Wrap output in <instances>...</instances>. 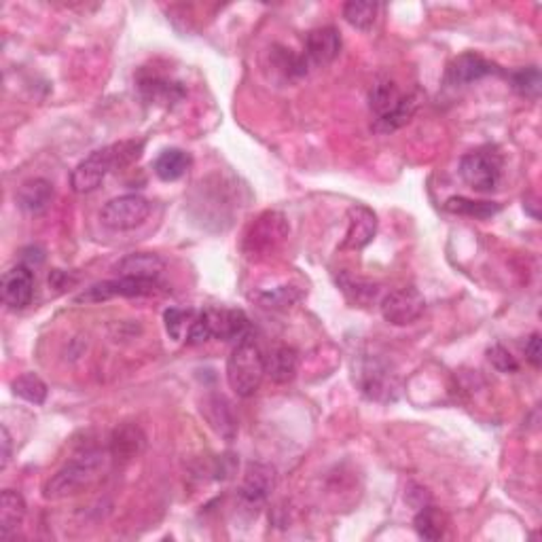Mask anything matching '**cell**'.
<instances>
[{
  "mask_svg": "<svg viewBox=\"0 0 542 542\" xmlns=\"http://www.w3.org/2000/svg\"><path fill=\"white\" fill-rule=\"evenodd\" d=\"M143 151V140H126V143H117L94 151L87 160H83L72 169L70 186L77 193H92L104 183V178L109 177L112 169L132 166L134 161H138Z\"/></svg>",
  "mask_w": 542,
  "mask_h": 542,
  "instance_id": "6da1fadb",
  "label": "cell"
},
{
  "mask_svg": "<svg viewBox=\"0 0 542 542\" xmlns=\"http://www.w3.org/2000/svg\"><path fill=\"white\" fill-rule=\"evenodd\" d=\"M106 456L100 449H87L83 454L72 457L64 468H60L53 477L45 485L43 496L47 500H62L68 496H75L83 488L98 479L102 468H104Z\"/></svg>",
  "mask_w": 542,
  "mask_h": 542,
  "instance_id": "7a4b0ae2",
  "label": "cell"
},
{
  "mask_svg": "<svg viewBox=\"0 0 542 542\" xmlns=\"http://www.w3.org/2000/svg\"><path fill=\"white\" fill-rule=\"evenodd\" d=\"M265 377V356L252 337L235 343L227 358V382L237 397L248 398L257 392Z\"/></svg>",
  "mask_w": 542,
  "mask_h": 542,
  "instance_id": "3957f363",
  "label": "cell"
},
{
  "mask_svg": "<svg viewBox=\"0 0 542 542\" xmlns=\"http://www.w3.org/2000/svg\"><path fill=\"white\" fill-rule=\"evenodd\" d=\"M356 380H358L360 392L366 398L377 400V403H390L398 397V380L390 366L377 356H365L356 366Z\"/></svg>",
  "mask_w": 542,
  "mask_h": 542,
  "instance_id": "277c9868",
  "label": "cell"
},
{
  "mask_svg": "<svg viewBox=\"0 0 542 542\" xmlns=\"http://www.w3.org/2000/svg\"><path fill=\"white\" fill-rule=\"evenodd\" d=\"M460 178L479 193H489V191L498 189L502 178L500 155L491 149L468 152L460 161Z\"/></svg>",
  "mask_w": 542,
  "mask_h": 542,
  "instance_id": "5b68a950",
  "label": "cell"
},
{
  "mask_svg": "<svg viewBox=\"0 0 542 542\" xmlns=\"http://www.w3.org/2000/svg\"><path fill=\"white\" fill-rule=\"evenodd\" d=\"M151 214V203L143 195L115 197L102 208L100 220L112 231H132L144 223Z\"/></svg>",
  "mask_w": 542,
  "mask_h": 542,
  "instance_id": "8992f818",
  "label": "cell"
},
{
  "mask_svg": "<svg viewBox=\"0 0 542 542\" xmlns=\"http://www.w3.org/2000/svg\"><path fill=\"white\" fill-rule=\"evenodd\" d=\"M160 288V280H140V278H123L98 282L89 286L77 297V303H102L115 297H149L155 295Z\"/></svg>",
  "mask_w": 542,
  "mask_h": 542,
  "instance_id": "52a82bcc",
  "label": "cell"
},
{
  "mask_svg": "<svg viewBox=\"0 0 542 542\" xmlns=\"http://www.w3.org/2000/svg\"><path fill=\"white\" fill-rule=\"evenodd\" d=\"M382 316L383 320L390 322L394 326H406L414 324L415 320H420V316L426 309V299L422 297V292L414 286L397 288L390 295L383 297L382 301Z\"/></svg>",
  "mask_w": 542,
  "mask_h": 542,
  "instance_id": "ba28073f",
  "label": "cell"
},
{
  "mask_svg": "<svg viewBox=\"0 0 542 542\" xmlns=\"http://www.w3.org/2000/svg\"><path fill=\"white\" fill-rule=\"evenodd\" d=\"M0 295L11 309H24L34 297V274L28 265H15L0 280Z\"/></svg>",
  "mask_w": 542,
  "mask_h": 542,
  "instance_id": "9c48e42d",
  "label": "cell"
},
{
  "mask_svg": "<svg viewBox=\"0 0 542 542\" xmlns=\"http://www.w3.org/2000/svg\"><path fill=\"white\" fill-rule=\"evenodd\" d=\"M212 339L223 341H242L250 335V320L240 309H203Z\"/></svg>",
  "mask_w": 542,
  "mask_h": 542,
  "instance_id": "30bf717a",
  "label": "cell"
},
{
  "mask_svg": "<svg viewBox=\"0 0 542 542\" xmlns=\"http://www.w3.org/2000/svg\"><path fill=\"white\" fill-rule=\"evenodd\" d=\"M275 488V471L269 464L250 462L244 471V479L240 485V500L248 506H259L269 498L271 489Z\"/></svg>",
  "mask_w": 542,
  "mask_h": 542,
  "instance_id": "8fae6325",
  "label": "cell"
},
{
  "mask_svg": "<svg viewBox=\"0 0 542 542\" xmlns=\"http://www.w3.org/2000/svg\"><path fill=\"white\" fill-rule=\"evenodd\" d=\"M377 234V217L371 208L356 203L348 210V231L341 250H363Z\"/></svg>",
  "mask_w": 542,
  "mask_h": 542,
  "instance_id": "7c38bea8",
  "label": "cell"
},
{
  "mask_svg": "<svg viewBox=\"0 0 542 542\" xmlns=\"http://www.w3.org/2000/svg\"><path fill=\"white\" fill-rule=\"evenodd\" d=\"M339 51H341V37H339L337 28H316V30L308 34L305 58H308V62H312L314 66L331 64L339 55Z\"/></svg>",
  "mask_w": 542,
  "mask_h": 542,
  "instance_id": "4fadbf2b",
  "label": "cell"
},
{
  "mask_svg": "<svg viewBox=\"0 0 542 542\" xmlns=\"http://www.w3.org/2000/svg\"><path fill=\"white\" fill-rule=\"evenodd\" d=\"M496 66L479 53H462L448 68L449 85H468L494 75Z\"/></svg>",
  "mask_w": 542,
  "mask_h": 542,
  "instance_id": "5bb4252c",
  "label": "cell"
},
{
  "mask_svg": "<svg viewBox=\"0 0 542 542\" xmlns=\"http://www.w3.org/2000/svg\"><path fill=\"white\" fill-rule=\"evenodd\" d=\"M163 267H166L163 259L152 252H132L115 265L119 275L140 280H160Z\"/></svg>",
  "mask_w": 542,
  "mask_h": 542,
  "instance_id": "9a60e30c",
  "label": "cell"
},
{
  "mask_svg": "<svg viewBox=\"0 0 542 542\" xmlns=\"http://www.w3.org/2000/svg\"><path fill=\"white\" fill-rule=\"evenodd\" d=\"M53 185L45 178H30L17 189V206L26 214H43L53 201Z\"/></svg>",
  "mask_w": 542,
  "mask_h": 542,
  "instance_id": "2e32d148",
  "label": "cell"
},
{
  "mask_svg": "<svg viewBox=\"0 0 542 542\" xmlns=\"http://www.w3.org/2000/svg\"><path fill=\"white\" fill-rule=\"evenodd\" d=\"M299 369V354L295 348L278 346L265 356V373L275 383H288L295 380Z\"/></svg>",
  "mask_w": 542,
  "mask_h": 542,
  "instance_id": "e0dca14e",
  "label": "cell"
},
{
  "mask_svg": "<svg viewBox=\"0 0 542 542\" xmlns=\"http://www.w3.org/2000/svg\"><path fill=\"white\" fill-rule=\"evenodd\" d=\"M417 106H420V95H417V94H406V95H403V98L398 100V104L394 106L392 111L386 112V115L377 119L375 126H373V129H375L377 134H392V132H397V129L406 126V123H409L411 119H414Z\"/></svg>",
  "mask_w": 542,
  "mask_h": 542,
  "instance_id": "ac0fdd59",
  "label": "cell"
},
{
  "mask_svg": "<svg viewBox=\"0 0 542 542\" xmlns=\"http://www.w3.org/2000/svg\"><path fill=\"white\" fill-rule=\"evenodd\" d=\"M144 434L138 426L134 423H126V426L117 428L112 432L111 439V454L117 457V460H132L144 449Z\"/></svg>",
  "mask_w": 542,
  "mask_h": 542,
  "instance_id": "d6986e66",
  "label": "cell"
},
{
  "mask_svg": "<svg viewBox=\"0 0 542 542\" xmlns=\"http://www.w3.org/2000/svg\"><path fill=\"white\" fill-rule=\"evenodd\" d=\"M26 517V502L13 489H4L0 494V536L9 538L20 528Z\"/></svg>",
  "mask_w": 542,
  "mask_h": 542,
  "instance_id": "ffe728a7",
  "label": "cell"
},
{
  "mask_svg": "<svg viewBox=\"0 0 542 542\" xmlns=\"http://www.w3.org/2000/svg\"><path fill=\"white\" fill-rule=\"evenodd\" d=\"M191 168V155L180 149H168L157 157L152 163V169L163 183H174V180L183 178Z\"/></svg>",
  "mask_w": 542,
  "mask_h": 542,
  "instance_id": "44dd1931",
  "label": "cell"
},
{
  "mask_svg": "<svg viewBox=\"0 0 542 542\" xmlns=\"http://www.w3.org/2000/svg\"><path fill=\"white\" fill-rule=\"evenodd\" d=\"M138 87L140 94H143L149 102H155V104H172V102H178L185 95L183 85L172 83L161 77L140 78Z\"/></svg>",
  "mask_w": 542,
  "mask_h": 542,
  "instance_id": "7402d4cb",
  "label": "cell"
},
{
  "mask_svg": "<svg viewBox=\"0 0 542 542\" xmlns=\"http://www.w3.org/2000/svg\"><path fill=\"white\" fill-rule=\"evenodd\" d=\"M286 235V229H284V218L280 217V214L275 212H267L265 217L261 218V223L257 225L252 231L250 242H252V254L254 250H269L271 244H274L275 240H282V237Z\"/></svg>",
  "mask_w": 542,
  "mask_h": 542,
  "instance_id": "603a6c76",
  "label": "cell"
},
{
  "mask_svg": "<svg viewBox=\"0 0 542 542\" xmlns=\"http://www.w3.org/2000/svg\"><path fill=\"white\" fill-rule=\"evenodd\" d=\"M445 210L462 214V217L489 218L494 217V214H498L502 210V206L496 201H474L468 200V197H449L448 203H445Z\"/></svg>",
  "mask_w": 542,
  "mask_h": 542,
  "instance_id": "cb8c5ba5",
  "label": "cell"
},
{
  "mask_svg": "<svg viewBox=\"0 0 542 542\" xmlns=\"http://www.w3.org/2000/svg\"><path fill=\"white\" fill-rule=\"evenodd\" d=\"M415 532L423 540H439L443 538L445 534V521L443 515H440L439 508H434L431 505L422 506L420 513H417L414 519Z\"/></svg>",
  "mask_w": 542,
  "mask_h": 542,
  "instance_id": "d4e9b609",
  "label": "cell"
},
{
  "mask_svg": "<svg viewBox=\"0 0 542 542\" xmlns=\"http://www.w3.org/2000/svg\"><path fill=\"white\" fill-rule=\"evenodd\" d=\"M400 98H403V94L398 92V87L392 81L375 83L371 87V92H369L371 111L375 112L377 119H380V117L386 115V112L392 111L394 106L398 104Z\"/></svg>",
  "mask_w": 542,
  "mask_h": 542,
  "instance_id": "484cf974",
  "label": "cell"
},
{
  "mask_svg": "<svg viewBox=\"0 0 542 542\" xmlns=\"http://www.w3.org/2000/svg\"><path fill=\"white\" fill-rule=\"evenodd\" d=\"M47 383L34 373H24L13 382V394L15 397L28 400L32 405H43L47 400Z\"/></svg>",
  "mask_w": 542,
  "mask_h": 542,
  "instance_id": "4316f807",
  "label": "cell"
},
{
  "mask_svg": "<svg viewBox=\"0 0 542 542\" xmlns=\"http://www.w3.org/2000/svg\"><path fill=\"white\" fill-rule=\"evenodd\" d=\"M377 13H380V4L377 3H360V0H352L343 7V17L349 26L358 28V30H371L375 24Z\"/></svg>",
  "mask_w": 542,
  "mask_h": 542,
  "instance_id": "83f0119b",
  "label": "cell"
},
{
  "mask_svg": "<svg viewBox=\"0 0 542 542\" xmlns=\"http://www.w3.org/2000/svg\"><path fill=\"white\" fill-rule=\"evenodd\" d=\"M511 83H513V89H515L519 95H523V98H530V100H538L540 87H542V77H540V70L536 66L521 68V70L513 72Z\"/></svg>",
  "mask_w": 542,
  "mask_h": 542,
  "instance_id": "f1b7e54d",
  "label": "cell"
},
{
  "mask_svg": "<svg viewBox=\"0 0 542 542\" xmlns=\"http://www.w3.org/2000/svg\"><path fill=\"white\" fill-rule=\"evenodd\" d=\"M197 312L195 309H178V308H169L163 314V322H166V331L168 335L174 339V341H183L186 339V333H189L191 324H193Z\"/></svg>",
  "mask_w": 542,
  "mask_h": 542,
  "instance_id": "f546056e",
  "label": "cell"
},
{
  "mask_svg": "<svg viewBox=\"0 0 542 542\" xmlns=\"http://www.w3.org/2000/svg\"><path fill=\"white\" fill-rule=\"evenodd\" d=\"M299 297H301V292H299L297 288L280 286V288H274V291L261 292V295L257 297V301L267 309H286V308H291L295 301H299Z\"/></svg>",
  "mask_w": 542,
  "mask_h": 542,
  "instance_id": "4dcf8cb0",
  "label": "cell"
},
{
  "mask_svg": "<svg viewBox=\"0 0 542 542\" xmlns=\"http://www.w3.org/2000/svg\"><path fill=\"white\" fill-rule=\"evenodd\" d=\"M339 284H341L343 292H346L348 299H352L354 303H369L377 295V286L373 284V282L360 278H348V275H343V278L339 280Z\"/></svg>",
  "mask_w": 542,
  "mask_h": 542,
  "instance_id": "1f68e13d",
  "label": "cell"
},
{
  "mask_svg": "<svg viewBox=\"0 0 542 542\" xmlns=\"http://www.w3.org/2000/svg\"><path fill=\"white\" fill-rule=\"evenodd\" d=\"M488 360L491 363V366L498 369L500 373H515L519 369L515 356L508 352L505 346H491L488 349Z\"/></svg>",
  "mask_w": 542,
  "mask_h": 542,
  "instance_id": "d6a6232c",
  "label": "cell"
},
{
  "mask_svg": "<svg viewBox=\"0 0 542 542\" xmlns=\"http://www.w3.org/2000/svg\"><path fill=\"white\" fill-rule=\"evenodd\" d=\"M525 358H528V363L536 366V369L540 366V335L538 333H534V335L528 339V343H525Z\"/></svg>",
  "mask_w": 542,
  "mask_h": 542,
  "instance_id": "836d02e7",
  "label": "cell"
},
{
  "mask_svg": "<svg viewBox=\"0 0 542 542\" xmlns=\"http://www.w3.org/2000/svg\"><path fill=\"white\" fill-rule=\"evenodd\" d=\"M0 445H3V454H0L3 462H0V468H7L9 460H11V454H13V451H11V449H13V439H11L7 426L0 428Z\"/></svg>",
  "mask_w": 542,
  "mask_h": 542,
  "instance_id": "e575fe53",
  "label": "cell"
}]
</instances>
